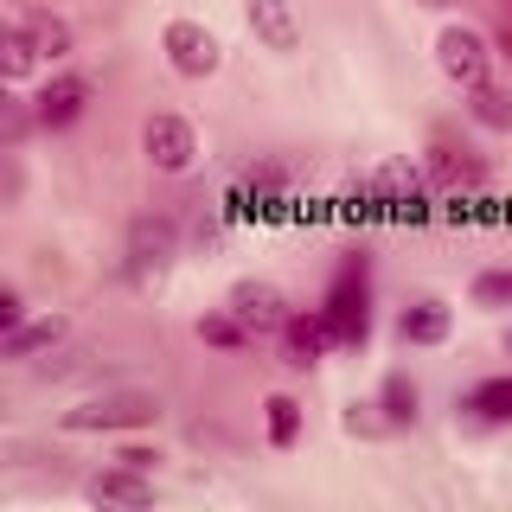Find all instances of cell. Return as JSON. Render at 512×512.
<instances>
[{"instance_id":"6da1fadb","label":"cell","mask_w":512,"mask_h":512,"mask_svg":"<svg viewBox=\"0 0 512 512\" xmlns=\"http://www.w3.org/2000/svg\"><path fill=\"white\" fill-rule=\"evenodd\" d=\"M154 416H160L154 391H103V397H84L77 410H64V429H77V436H116V429H148Z\"/></svg>"},{"instance_id":"7a4b0ae2","label":"cell","mask_w":512,"mask_h":512,"mask_svg":"<svg viewBox=\"0 0 512 512\" xmlns=\"http://www.w3.org/2000/svg\"><path fill=\"white\" fill-rule=\"evenodd\" d=\"M180 256V224L167 212H148L128 224V263H135V276H160V269Z\"/></svg>"},{"instance_id":"3957f363","label":"cell","mask_w":512,"mask_h":512,"mask_svg":"<svg viewBox=\"0 0 512 512\" xmlns=\"http://www.w3.org/2000/svg\"><path fill=\"white\" fill-rule=\"evenodd\" d=\"M141 148H148V160L160 173H186L192 154H199V135H192L186 116H148V128H141Z\"/></svg>"},{"instance_id":"277c9868","label":"cell","mask_w":512,"mask_h":512,"mask_svg":"<svg viewBox=\"0 0 512 512\" xmlns=\"http://www.w3.org/2000/svg\"><path fill=\"white\" fill-rule=\"evenodd\" d=\"M436 64L455 77L461 90H480V84H487V39L468 32V26H448L436 39Z\"/></svg>"},{"instance_id":"5b68a950","label":"cell","mask_w":512,"mask_h":512,"mask_svg":"<svg viewBox=\"0 0 512 512\" xmlns=\"http://www.w3.org/2000/svg\"><path fill=\"white\" fill-rule=\"evenodd\" d=\"M167 58H173L180 77H212L218 71V39L205 26H192V20H173L167 26Z\"/></svg>"},{"instance_id":"8992f818","label":"cell","mask_w":512,"mask_h":512,"mask_svg":"<svg viewBox=\"0 0 512 512\" xmlns=\"http://www.w3.org/2000/svg\"><path fill=\"white\" fill-rule=\"evenodd\" d=\"M231 314L244 320L250 333H282L288 327V308H282L276 282H237L231 288Z\"/></svg>"},{"instance_id":"52a82bcc","label":"cell","mask_w":512,"mask_h":512,"mask_svg":"<svg viewBox=\"0 0 512 512\" xmlns=\"http://www.w3.org/2000/svg\"><path fill=\"white\" fill-rule=\"evenodd\" d=\"M84 103H90L84 77H52V84L32 96V122H39V128H71L77 116H84Z\"/></svg>"},{"instance_id":"ba28073f","label":"cell","mask_w":512,"mask_h":512,"mask_svg":"<svg viewBox=\"0 0 512 512\" xmlns=\"http://www.w3.org/2000/svg\"><path fill=\"white\" fill-rule=\"evenodd\" d=\"M64 333H71V320L64 314H39V320H20V327H7V340H0V359H13V365H26V359H39V352H52Z\"/></svg>"},{"instance_id":"9c48e42d","label":"cell","mask_w":512,"mask_h":512,"mask_svg":"<svg viewBox=\"0 0 512 512\" xmlns=\"http://www.w3.org/2000/svg\"><path fill=\"white\" fill-rule=\"evenodd\" d=\"M352 282H359V269H346V276L333 282V301H327V327H333L340 346L365 340V288H352Z\"/></svg>"},{"instance_id":"30bf717a","label":"cell","mask_w":512,"mask_h":512,"mask_svg":"<svg viewBox=\"0 0 512 512\" xmlns=\"http://www.w3.org/2000/svg\"><path fill=\"white\" fill-rule=\"evenodd\" d=\"M84 493H90L96 506H154V480H148V468H128V461H122V468H109V474H96Z\"/></svg>"},{"instance_id":"8fae6325","label":"cell","mask_w":512,"mask_h":512,"mask_svg":"<svg viewBox=\"0 0 512 512\" xmlns=\"http://www.w3.org/2000/svg\"><path fill=\"white\" fill-rule=\"evenodd\" d=\"M250 32L282 58L301 45V26H295V13H288V0H250Z\"/></svg>"},{"instance_id":"7c38bea8","label":"cell","mask_w":512,"mask_h":512,"mask_svg":"<svg viewBox=\"0 0 512 512\" xmlns=\"http://www.w3.org/2000/svg\"><path fill=\"white\" fill-rule=\"evenodd\" d=\"M288 365H314L320 352H327L333 340V327H327V314H288Z\"/></svg>"},{"instance_id":"4fadbf2b","label":"cell","mask_w":512,"mask_h":512,"mask_svg":"<svg viewBox=\"0 0 512 512\" xmlns=\"http://www.w3.org/2000/svg\"><path fill=\"white\" fill-rule=\"evenodd\" d=\"M20 26H26V39H32V52L39 58H71V20H58V13H20Z\"/></svg>"},{"instance_id":"5bb4252c","label":"cell","mask_w":512,"mask_h":512,"mask_svg":"<svg viewBox=\"0 0 512 512\" xmlns=\"http://www.w3.org/2000/svg\"><path fill=\"white\" fill-rule=\"evenodd\" d=\"M397 333H404V346H436L448 333V308L442 301H416V308L397 314Z\"/></svg>"},{"instance_id":"9a60e30c","label":"cell","mask_w":512,"mask_h":512,"mask_svg":"<svg viewBox=\"0 0 512 512\" xmlns=\"http://www.w3.org/2000/svg\"><path fill=\"white\" fill-rule=\"evenodd\" d=\"M468 410H474V416H487V423H512V378L480 384V391L468 397Z\"/></svg>"},{"instance_id":"2e32d148","label":"cell","mask_w":512,"mask_h":512,"mask_svg":"<svg viewBox=\"0 0 512 512\" xmlns=\"http://www.w3.org/2000/svg\"><path fill=\"white\" fill-rule=\"evenodd\" d=\"M295 436H301V404L295 397H269V442L288 448Z\"/></svg>"},{"instance_id":"e0dca14e","label":"cell","mask_w":512,"mask_h":512,"mask_svg":"<svg viewBox=\"0 0 512 512\" xmlns=\"http://www.w3.org/2000/svg\"><path fill=\"white\" fill-rule=\"evenodd\" d=\"M199 340H205V346H244L250 327H244L237 314H205V320H199Z\"/></svg>"},{"instance_id":"ac0fdd59","label":"cell","mask_w":512,"mask_h":512,"mask_svg":"<svg viewBox=\"0 0 512 512\" xmlns=\"http://www.w3.org/2000/svg\"><path fill=\"white\" fill-rule=\"evenodd\" d=\"M474 116L487 122V128H512V96H500V90L480 84V90H474Z\"/></svg>"},{"instance_id":"d6986e66","label":"cell","mask_w":512,"mask_h":512,"mask_svg":"<svg viewBox=\"0 0 512 512\" xmlns=\"http://www.w3.org/2000/svg\"><path fill=\"white\" fill-rule=\"evenodd\" d=\"M384 416H391V423H410V416H416V384L410 378L384 384Z\"/></svg>"},{"instance_id":"ffe728a7","label":"cell","mask_w":512,"mask_h":512,"mask_svg":"<svg viewBox=\"0 0 512 512\" xmlns=\"http://www.w3.org/2000/svg\"><path fill=\"white\" fill-rule=\"evenodd\" d=\"M32 58H39V52H32L26 26L13 20V26H7V77H26V71H32Z\"/></svg>"},{"instance_id":"44dd1931","label":"cell","mask_w":512,"mask_h":512,"mask_svg":"<svg viewBox=\"0 0 512 512\" xmlns=\"http://www.w3.org/2000/svg\"><path fill=\"white\" fill-rule=\"evenodd\" d=\"M474 301H480V308H506V301H512V276H506V269H487V276L474 282Z\"/></svg>"},{"instance_id":"7402d4cb","label":"cell","mask_w":512,"mask_h":512,"mask_svg":"<svg viewBox=\"0 0 512 512\" xmlns=\"http://www.w3.org/2000/svg\"><path fill=\"white\" fill-rule=\"evenodd\" d=\"M378 192H391V199H416V173L410 167H384L378 173Z\"/></svg>"},{"instance_id":"603a6c76","label":"cell","mask_w":512,"mask_h":512,"mask_svg":"<svg viewBox=\"0 0 512 512\" xmlns=\"http://www.w3.org/2000/svg\"><path fill=\"white\" fill-rule=\"evenodd\" d=\"M372 410H378V404H352V410H346V429H352V436H378V429H384Z\"/></svg>"},{"instance_id":"cb8c5ba5","label":"cell","mask_w":512,"mask_h":512,"mask_svg":"<svg viewBox=\"0 0 512 512\" xmlns=\"http://www.w3.org/2000/svg\"><path fill=\"white\" fill-rule=\"evenodd\" d=\"M26 320V301H20V288H0V327H20Z\"/></svg>"},{"instance_id":"d4e9b609","label":"cell","mask_w":512,"mask_h":512,"mask_svg":"<svg viewBox=\"0 0 512 512\" xmlns=\"http://www.w3.org/2000/svg\"><path fill=\"white\" fill-rule=\"evenodd\" d=\"M20 135H26V109L13 103V109H7V148H13V154H20Z\"/></svg>"},{"instance_id":"484cf974","label":"cell","mask_w":512,"mask_h":512,"mask_svg":"<svg viewBox=\"0 0 512 512\" xmlns=\"http://www.w3.org/2000/svg\"><path fill=\"white\" fill-rule=\"evenodd\" d=\"M122 461H128V468H154L160 455H154V448H141V442H128V448H122Z\"/></svg>"},{"instance_id":"4316f807","label":"cell","mask_w":512,"mask_h":512,"mask_svg":"<svg viewBox=\"0 0 512 512\" xmlns=\"http://www.w3.org/2000/svg\"><path fill=\"white\" fill-rule=\"evenodd\" d=\"M436 7H448V0H436Z\"/></svg>"}]
</instances>
